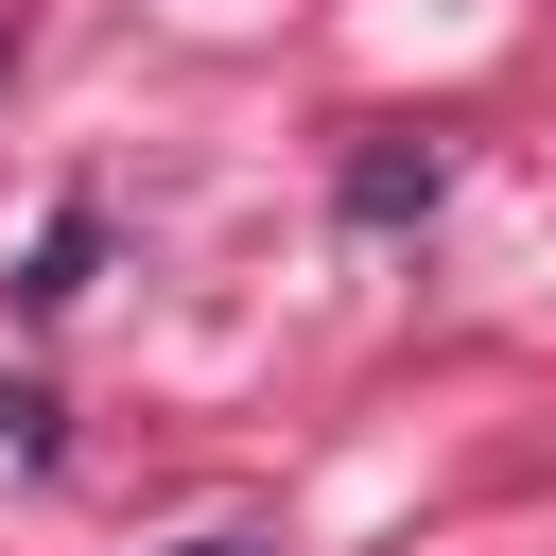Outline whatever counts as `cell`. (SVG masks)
<instances>
[{
    "label": "cell",
    "instance_id": "6da1fadb",
    "mask_svg": "<svg viewBox=\"0 0 556 556\" xmlns=\"http://www.w3.org/2000/svg\"><path fill=\"white\" fill-rule=\"evenodd\" d=\"M400 208H434V139H382V156H348V226H400Z\"/></svg>",
    "mask_w": 556,
    "mask_h": 556
},
{
    "label": "cell",
    "instance_id": "7a4b0ae2",
    "mask_svg": "<svg viewBox=\"0 0 556 556\" xmlns=\"http://www.w3.org/2000/svg\"><path fill=\"white\" fill-rule=\"evenodd\" d=\"M87 261H104V226H87V208H70V226H35V261H17V295H35V313H52V295H87Z\"/></svg>",
    "mask_w": 556,
    "mask_h": 556
},
{
    "label": "cell",
    "instance_id": "3957f363",
    "mask_svg": "<svg viewBox=\"0 0 556 556\" xmlns=\"http://www.w3.org/2000/svg\"><path fill=\"white\" fill-rule=\"evenodd\" d=\"M191 556H261V539H191Z\"/></svg>",
    "mask_w": 556,
    "mask_h": 556
},
{
    "label": "cell",
    "instance_id": "277c9868",
    "mask_svg": "<svg viewBox=\"0 0 556 556\" xmlns=\"http://www.w3.org/2000/svg\"><path fill=\"white\" fill-rule=\"evenodd\" d=\"M0 70H17V17H0Z\"/></svg>",
    "mask_w": 556,
    "mask_h": 556
}]
</instances>
